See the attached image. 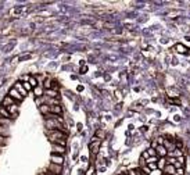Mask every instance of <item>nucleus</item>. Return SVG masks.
Instances as JSON below:
<instances>
[{"label":"nucleus","instance_id":"1","mask_svg":"<svg viewBox=\"0 0 190 175\" xmlns=\"http://www.w3.org/2000/svg\"><path fill=\"white\" fill-rule=\"evenodd\" d=\"M47 136H49L51 143H57V145H61V146H65L67 134H64L61 131H47Z\"/></svg>","mask_w":190,"mask_h":175},{"label":"nucleus","instance_id":"30","mask_svg":"<svg viewBox=\"0 0 190 175\" xmlns=\"http://www.w3.org/2000/svg\"><path fill=\"white\" fill-rule=\"evenodd\" d=\"M146 163H147V164H150V163H158V157H150Z\"/></svg>","mask_w":190,"mask_h":175},{"label":"nucleus","instance_id":"7","mask_svg":"<svg viewBox=\"0 0 190 175\" xmlns=\"http://www.w3.org/2000/svg\"><path fill=\"white\" fill-rule=\"evenodd\" d=\"M155 150H157V154H158L160 158H163V157H167L168 156V150L165 149V146H164V145H158V146L155 148Z\"/></svg>","mask_w":190,"mask_h":175},{"label":"nucleus","instance_id":"31","mask_svg":"<svg viewBox=\"0 0 190 175\" xmlns=\"http://www.w3.org/2000/svg\"><path fill=\"white\" fill-rule=\"evenodd\" d=\"M175 175H185V168L181 167V168H176V174Z\"/></svg>","mask_w":190,"mask_h":175},{"label":"nucleus","instance_id":"27","mask_svg":"<svg viewBox=\"0 0 190 175\" xmlns=\"http://www.w3.org/2000/svg\"><path fill=\"white\" fill-rule=\"evenodd\" d=\"M147 153H149V156L150 157H158V154H157V150L153 148H150L149 150H147Z\"/></svg>","mask_w":190,"mask_h":175},{"label":"nucleus","instance_id":"8","mask_svg":"<svg viewBox=\"0 0 190 175\" xmlns=\"http://www.w3.org/2000/svg\"><path fill=\"white\" fill-rule=\"evenodd\" d=\"M13 104H17V101L14 100L13 97H10L9 95L3 99V101H1V106L3 107H10V106H13Z\"/></svg>","mask_w":190,"mask_h":175},{"label":"nucleus","instance_id":"6","mask_svg":"<svg viewBox=\"0 0 190 175\" xmlns=\"http://www.w3.org/2000/svg\"><path fill=\"white\" fill-rule=\"evenodd\" d=\"M51 152H53V154H63V153H65V146L51 143Z\"/></svg>","mask_w":190,"mask_h":175},{"label":"nucleus","instance_id":"20","mask_svg":"<svg viewBox=\"0 0 190 175\" xmlns=\"http://www.w3.org/2000/svg\"><path fill=\"white\" fill-rule=\"evenodd\" d=\"M43 88H45V90H49L53 88V79H46L45 83H43Z\"/></svg>","mask_w":190,"mask_h":175},{"label":"nucleus","instance_id":"29","mask_svg":"<svg viewBox=\"0 0 190 175\" xmlns=\"http://www.w3.org/2000/svg\"><path fill=\"white\" fill-rule=\"evenodd\" d=\"M176 160H178V163L181 164L182 167L185 166V156H179V157H176Z\"/></svg>","mask_w":190,"mask_h":175},{"label":"nucleus","instance_id":"35","mask_svg":"<svg viewBox=\"0 0 190 175\" xmlns=\"http://www.w3.org/2000/svg\"><path fill=\"white\" fill-rule=\"evenodd\" d=\"M40 175H56V174H51L50 171H47V172H45V174H40Z\"/></svg>","mask_w":190,"mask_h":175},{"label":"nucleus","instance_id":"14","mask_svg":"<svg viewBox=\"0 0 190 175\" xmlns=\"http://www.w3.org/2000/svg\"><path fill=\"white\" fill-rule=\"evenodd\" d=\"M14 89H17V90H18L20 93H21V95H22V96H27V90H25V89H24V86H22V82H17L15 83V85H14Z\"/></svg>","mask_w":190,"mask_h":175},{"label":"nucleus","instance_id":"12","mask_svg":"<svg viewBox=\"0 0 190 175\" xmlns=\"http://www.w3.org/2000/svg\"><path fill=\"white\" fill-rule=\"evenodd\" d=\"M49 107H50V114L61 115V113H63V108H61L60 104H57V106H49Z\"/></svg>","mask_w":190,"mask_h":175},{"label":"nucleus","instance_id":"10","mask_svg":"<svg viewBox=\"0 0 190 175\" xmlns=\"http://www.w3.org/2000/svg\"><path fill=\"white\" fill-rule=\"evenodd\" d=\"M164 174H169V175H175L176 174V167L172 166V164H167L165 168H164Z\"/></svg>","mask_w":190,"mask_h":175},{"label":"nucleus","instance_id":"23","mask_svg":"<svg viewBox=\"0 0 190 175\" xmlns=\"http://www.w3.org/2000/svg\"><path fill=\"white\" fill-rule=\"evenodd\" d=\"M10 124H11V120H9V118H4V117H0V125L9 127Z\"/></svg>","mask_w":190,"mask_h":175},{"label":"nucleus","instance_id":"38","mask_svg":"<svg viewBox=\"0 0 190 175\" xmlns=\"http://www.w3.org/2000/svg\"><path fill=\"white\" fill-rule=\"evenodd\" d=\"M0 149H1V146H0Z\"/></svg>","mask_w":190,"mask_h":175},{"label":"nucleus","instance_id":"21","mask_svg":"<svg viewBox=\"0 0 190 175\" xmlns=\"http://www.w3.org/2000/svg\"><path fill=\"white\" fill-rule=\"evenodd\" d=\"M157 164H158V168H160V170H164L168 163H167V160H165V157H163V158H160V160H158V163H157Z\"/></svg>","mask_w":190,"mask_h":175},{"label":"nucleus","instance_id":"26","mask_svg":"<svg viewBox=\"0 0 190 175\" xmlns=\"http://www.w3.org/2000/svg\"><path fill=\"white\" fill-rule=\"evenodd\" d=\"M175 145H176V150H182L183 149V142L181 139H175Z\"/></svg>","mask_w":190,"mask_h":175},{"label":"nucleus","instance_id":"34","mask_svg":"<svg viewBox=\"0 0 190 175\" xmlns=\"http://www.w3.org/2000/svg\"><path fill=\"white\" fill-rule=\"evenodd\" d=\"M128 174L129 175H139V172H137V170H131Z\"/></svg>","mask_w":190,"mask_h":175},{"label":"nucleus","instance_id":"15","mask_svg":"<svg viewBox=\"0 0 190 175\" xmlns=\"http://www.w3.org/2000/svg\"><path fill=\"white\" fill-rule=\"evenodd\" d=\"M45 95L47 97H54V99H59V92L54 90V89H49V90H45Z\"/></svg>","mask_w":190,"mask_h":175},{"label":"nucleus","instance_id":"25","mask_svg":"<svg viewBox=\"0 0 190 175\" xmlns=\"http://www.w3.org/2000/svg\"><path fill=\"white\" fill-rule=\"evenodd\" d=\"M7 143H9V138H6V136H1V135H0V146L3 148V146H6Z\"/></svg>","mask_w":190,"mask_h":175},{"label":"nucleus","instance_id":"11","mask_svg":"<svg viewBox=\"0 0 190 175\" xmlns=\"http://www.w3.org/2000/svg\"><path fill=\"white\" fill-rule=\"evenodd\" d=\"M32 93H33L36 97H43V95H45V88L42 86V85H39V86H36L33 90H32Z\"/></svg>","mask_w":190,"mask_h":175},{"label":"nucleus","instance_id":"16","mask_svg":"<svg viewBox=\"0 0 190 175\" xmlns=\"http://www.w3.org/2000/svg\"><path fill=\"white\" fill-rule=\"evenodd\" d=\"M175 50L179 51V53H183V54H187V53H189V49L186 46H183V45H181V43H178L176 46H175Z\"/></svg>","mask_w":190,"mask_h":175},{"label":"nucleus","instance_id":"36","mask_svg":"<svg viewBox=\"0 0 190 175\" xmlns=\"http://www.w3.org/2000/svg\"><path fill=\"white\" fill-rule=\"evenodd\" d=\"M122 175H129V174H128V172H125V174H122Z\"/></svg>","mask_w":190,"mask_h":175},{"label":"nucleus","instance_id":"22","mask_svg":"<svg viewBox=\"0 0 190 175\" xmlns=\"http://www.w3.org/2000/svg\"><path fill=\"white\" fill-rule=\"evenodd\" d=\"M28 82L31 83V85H32V88H33V89H35V88H36V86H39V82H38V79L35 78V77H29V81H28Z\"/></svg>","mask_w":190,"mask_h":175},{"label":"nucleus","instance_id":"17","mask_svg":"<svg viewBox=\"0 0 190 175\" xmlns=\"http://www.w3.org/2000/svg\"><path fill=\"white\" fill-rule=\"evenodd\" d=\"M0 135H1V136H6V138H9V135H10V129H9V127L0 125Z\"/></svg>","mask_w":190,"mask_h":175},{"label":"nucleus","instance_id":"37","mask_svg":"<svg viewBox=\"0 0 190 175\" xmlns=\"http://www.w3.org/2000/svg\"><path fill=\"white\" fill-rule=\"evenodd\" d=\"M163 175H169V174H163Z\"/></svg>","mask_w":190,"mask_h":175},{"label":"nucleus","instance_id":"3","mask_svg":"<svg viewBox=\"0 0 190 175\" xmlns=\"http://www.w3.org/2000/svg\"><path fill=\"white\" fill-rule=\"evenodd\" d=\"M100 143H101L100 139H97L96 136L93 138V140L89 143V149H90L92 154H97V152H99V149H100Z\"/></svg>","mask_w":190,"mask_h":175},{"label":"nucleus","instance_id":"33","mask_svg":"<svg viewBox=\"0 0 190 175\" xmlns=\"http://www.w3.org/2000/svg\"><path fill=\"white\" fill-rule=\"evenodd\" d=\"M142 170H143V172H144L146 175H149L150 172H151V171H150V168L147 166H144V167H142Z\"/></svg>","mask_w":190,"mask_h":175},{"label":"nucleus","instance_id":"9","mask_svg":"<svg viewBox=\"0 0 190 175\" xmlns=\"http://www.w3.org/2000/svg\"><path fill=\"white\" fill-rule=\"evenodd\" d=\"M50 160H51V163H54V164H59V166H63V163H64L63 156H60V154H51Z\"/></svg>","mask_w":190,"mask_h":175},{"label":"nucleus","instance_id":"32","mask_svg":"<svg viewBox=\"0 0 190 175\" xmlns=\"http://www.w3.org/2000/svg\"><path fill=\"white\" fill-rule=\"evenodd\" d=\"M96 138L97 139L104 138V132H103V131H97V132H96Z\"/></svg>","mask_w":190,"mask_h":175},{"label":"nucleus","instance_id":"28","mask_svg":"<svg viewBox=\"0 0 190 175\" xmlns=\"http://www.w3.org/2000/svg\"><path fill=\"white\" fill-rule=\"evenodd\" d=\"M147 167L150 168V171H153V170H157V168H158V164H157V163H150V164H147Z\"/></svg>","mask_w":190,"mask_h":175},{"label":"nucleus","instance_id":"18","mask_svg":"<svg viewBox=\"0 0 190 175\" xmlns=\"http://www.w3.org/2000/svg\"><path fill=\"white\" fill-rule=\"evenodd\" d=\"M0 117H4V118H9L10 120V117H11V114L9 113V110L6 108V107H0Z\"/></svg>","mask_w":190,"mask_h":175},{"label":"nucleus","instance_id":"19","mask_svg":"<svg viewBox=\"0 0 190 175\" xmlns=\"http://www.w3.org/2000/svg\"><path fill=\"white\" fill-rule=\"evenodd\" d=\"M167 93H168V96H169V97H178L179 95H181L178 89H168Z\"/></svg>","mask_w":190,"mask_h":175},{"label":"nucleus","instance_id":"4","mask_svg":"<svg viewBox=\"0 0 190 175\" xmlns=\"http://www.w3.org/2000/svg\"><path fill=\"white\" fill-rule=\"evenodd\" d=\"M47 171H50L51 174H56V175H60L61 171H63V166H59V164H54V163H50L47 166Z\"/></svg>","mask_w":190,"mask_h":175},{"label":"nucleus","instance_id":"24","mask_svg":"<svg viewBox=\"0 0 190 175\" xmlns=\"http://www.w3.org/2000/svg\"><path fill=\"white\" fill-rule=\"evenodd\" d=\"M22 86H24V89L27 90V92H31V90H33V88H32V85L28 81H24L22 82Z\"/></svg>","mask_w":190,"mask_h":175},{"label":"nucleus","instance_id":"13","mask_svg":"<svg viewBox=\"0 0 190 175\" xmlns=\"http://www.w3.org/2000/svg\"><path fill=\"white\" fill-rule=\"evenodd\" d=\"M6 108H7V110H9V113L10 114H11V117H15V115L18 114V106H17V104H13V106H10V107H6Z\"/></svg>","mask_w":190,"mask_h":175},{"label":"nucleus","instance_id":"2","mask_svg":"<svg viewBox=\"0 0 190 175\" xmlns=\"http://www.w3.org/2000/svg\"><path fill=\"white\" fill-rule=\"evenodd\" d=\"M164 146L168 150V154L176 152V145H175V139H165L164 140Z\"/></svg>","mask_w":190,"mask_h":175},{"label":"nucleus","instance_id":"5","mask_svg":"<svg viewBox=\"0 0 190 175\" xmlns=\"http://www.w3.org/2000/svg\"><path fill=\"white\" fill-rule=\"evenodd\" d=\"M9 96L10 97H13L14 100L17 101V103H18V101H22V99H24V96L22 95H21V93L18 92V90H17V89H10V92H9Z\"/></svg>","mask_w":190,"mask_h":175}]
</instances>
